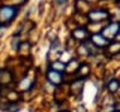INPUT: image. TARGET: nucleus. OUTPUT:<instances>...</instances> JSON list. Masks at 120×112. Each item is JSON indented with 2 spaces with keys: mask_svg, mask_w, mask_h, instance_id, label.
<instances>
[{
  "mask_svg": "<svg viewBox=\"0 0 120 112\" xmlns=\"http://www.w3.org/2000/svg\"><path fill=\"white\" fill-rule=\"evenodd\" d=\"M64 1H66V0H56V3H58V4H63Z\"/></svg>",
  "mask_w": 120,
  "mask_h": 112,
  "instance_id": "10",
  "label": "nucleus"
},
{
  "mask_svg": "<svg viewBox=\"0 0 120 112\" xmlns=\"http://www.w3.org/2000/svg\"><path fill=\"white\" fill-rule=\"evenodd\" d=\"M108 17V13L104 11V10H95L92 13H90V19L94 21H99V20H102Z\"/></svg>",
  "mask_w": 120,
  "mask_h": 112,
  "instance_id": "3",
  "label": "nucleus"
},
{
  "mask_svg": "<svg viewBox=\"0 0 120 112\" xmlns=\"http://www.w3.org/2000/svg\"><path fill=\"white\" fill-rule=\"evenodd\" d=\"M47 77H48V79L51 81V83H53V84H60V83L62 82V77H61V74L57 71L49 72L47 74Z\"/></svg>",
  "mask_w": 120,
  "mask_h": 112,
  "instance_id": "5",
  "label": "nucleus"
},
{
  "mask_svg": "<svg viewBox=\"0 0 120 112\" xmlns=\"http://www.w3.org/2000/svg\"><path fill=\"white\" fill-rule=\"evenodd\" d=\"M15 14H17V10L14 8H11V6H3V8H0V21L8 23V21H10L15 17Z\"/></svg>",
  "mask_w": 120,
  "mask_h": 112,
  "instance_id": "1",
  "label": "nucleus"
},
{
  "mask_svg": "<svg viewBox=\"0 0 120 112\" xmlns=\"http://www.w3.org/2000/svg\"><path fill=\"white\" fill-rule=\"evenodd\" d=\"M3 32H4V30H3V28H0V37H1V34H3Z\"/></svg>",
  "mask_w": 120,
  "mask_h": 112,
  "instance_id": "11",
  "label": "nucleus"
},
{
  "mask_svg": "<svg viewBox=\"0 0 120 112\" xmlns=\"http://www.w3.org/2000/svg\"><path fill=\"white\" fill-rule=\"evenodd\" d=\"M92 43L96 47H104L108 44V38L104 35H100V34H96V35L92 37Z\"/></svg>",
  "mask_w": 120,
  "mask_h": 112,
  "instance_id": "4",
  "label": "nucleus"
},
{
  "mask_svg": "<svg viewBox=\"0 0 120 112\" xmlns=\"http://www.w3.org/2000/svg\"><path fill=\"white\" fill-rule=\"evenodd\" d=\"M82 86H83L82 81H76L72 84V93L73 94H80L81 91H82Z\"/></svg>",
  "mask_w": 120,
  "mask_h": 112,
  "instance_id": "7",
  "label": "nucleus"
},
{
  "mask_svg": "<svg viewBox=\"0 0 120 112\" xmlns=\"http://www.w3.org/2000/svg\"><path fill=\"white\" fill-rule=\"evenodd\" d=\"M72 35L76 38V39H86V37H87V33H86V30L83 29V28H79V29H76L72 33Z\"/></svg>",
  "mask_w": 120,
  "mask_h": 112,
  "instance_id": "6",
  "label": "nucleus"
},
{
  "mask_svg": "<svg viewBox=\"0 0 120 112\" xmlns=\"http://www.w3.org/2000/svg\"><path fill=\"white\" fill-rule=\"evenodd\" d=\"M119 30H120V27L118 24H111V25H109V27L104 30V34H105L104 37H106L108 39H110V38L115 37L116 34H119Z\"/></svg>",
  "mask_w": 120,
  "mask_h": 112,
  "instance_id": "2",
  "label": "nucleus"
},
{
  "mask_svg": "<svg viewBox=\"0 0 120 112\" xmlns=\"http://www.w3.org/2000/svg\"><path fill=\"white\" fill-rule=\"evenodd\" d=\"M118 87H119V83L116 81H112V82H110V84H109V91L110 92H115L116 89H118Z\"/></svg>",
  "mask_w": 120,
  "mask_h": 112,
  "instance_id": "9",
  "label": "nucleus"
},
{
  "mask_svg": "<svg viewBox=\"0 0 120 112\" xmlns=\"http://www.w3.org/2000/svg\"><path fill=\"white\" fill-rule=\"evenodd\" d=\"M52 69L57 72H62L66 69V66H64L63 62H54V63H52Z\"/></svg>",
  "mask_w": 120,
  "mask_h": 112,
  "instance_id": "8",
  "label": "nucleus"
},
{
  "mask_svg": "<svg viewBox=\"0 0 120 112\" xmlns=\"http://www.w3.org/2000/svg\"><path fill=\"white\" fill-rule=\"evenodd\" d=\"M119 33H120V30H119Z\"/></svg>",
  "mask_w": 120,
  "mask_h": 112,
  "instance_id": "13",
  "label": "nucleus"
},
{
  "mask_svg": "<svg viewBox=\"0 0 120 112\" xmlns=\"http://www.w3.org/2000/svg\"><path fill=\"white\" fill-rule=\"evenodd\" d=\"M114 112H119V111H114Z\"/></svg>",
  "mask_w": 120,
  "mask_h": 112,
  "instance_id": "12",
  "label": "nucleus"
}]
</instances>
